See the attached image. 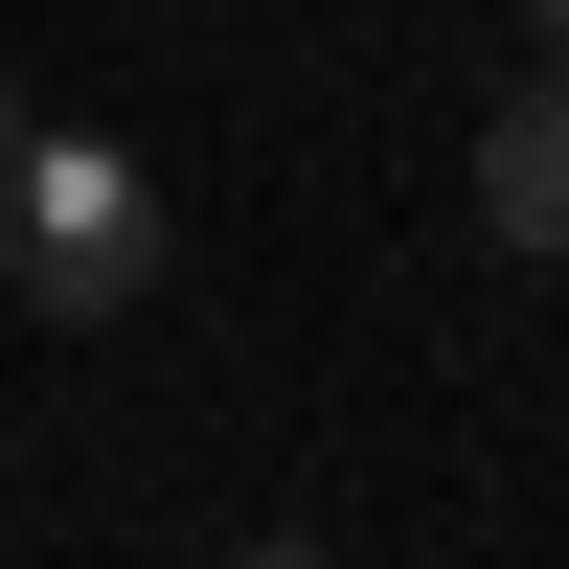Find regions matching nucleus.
Here are the masks:
<instances>
[{"mask_svg": "<svg viewBox=\"0 0 569 569\" xmlns=\"http://www.w3.org/2000/svg\"><path fill=\"white\" fill-rule=\"evenodd\" d=\"M0 273H23L46 319H137V297H160V182H137L114 137H23V182H0Z\"/></svg>", "mask_w": 569, "mask_h": 569, "instance_id": "nucleus-1", "label": "nucleus"}, {"mask_svg": "<svg viewBox=\"0 0 569 569\" xmlns=\"http://www.w3.org/2000/svg\"><path fill=\"white\" fill-rule=\"evenodd\" d=\"M479 228H501V251H569V69L479 114Z\"/></svg>", "mask_w": 569, "mask_h": 569, "instance_id": "nucleus-2", "label": "nucleus"}, {"mask_svg": "<svg viewBox=\"0 0 569 569\" xmlns=\"http://www.w3.org/2000/svg\"><path fill=\"white\" fill-rule=\"evenodd\" d=\"M23 137H46V114H23V69H0V182H23Z\"/></svg>", "mask_w": 569, "mask_h": 569, "instance_id": "nucleus-3", "label": "nucleus"}, {"mask_svg": "<svg viewBox=\"0 0 569 569\" xmlns=\"http://www.w3.org/2000/svg\"><path fill=\"white\" fill-rule=\"evenodd\" d=\"M525 46H547V69H569V0H525Z\"/></svg>", "mask_w": 569, "mask_h": 569, "instance_id": "nucleus-4", "label": "nucleus"}]
</instances>
